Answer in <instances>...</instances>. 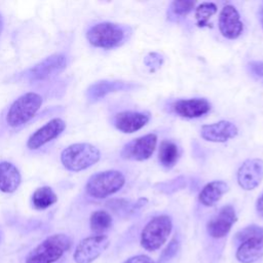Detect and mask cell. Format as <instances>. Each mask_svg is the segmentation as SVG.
I'll return each mask as SVG.
<instances>
[{"mask_svg":"<svg viewBox=\"0 0 263 263\" xmlns=\"http://www.w3.org/2000/svg\"><path fill=\"white\" fill-rule=\"evenodd\" d=\"M71 248V239L64 233L48 236L26 257V263H53Z\"/></svg>","mask_w":263,"mask_h":263,"instance_id":"obj_1","label":"cell"},{"mask_svg":"<svg viewBox=\"0 0 263 263\" xmlns=\"http://www.w3.org/2000/svg\"><path fill=\"white\" fill-rule=\"evenodd\" d=\"M100 150L89 143H76L68 146L61 154L63 165L71 172L86 170L100 160Z\"/></svg>","mask_w":263,"mask_h":263,"instance_id":"obj_2","label":"cell"},{"mask_svg":"<svg viewBox=\"0 0 263 263\" xmlns=\"http://www.w3.org/2000/svg\"><path fill=\"white\" fill-rule=\"evenodd\" d=\"M127 30V27L115 23L103 22L89 28L86 38L92 46L109 49L120 46L125 42Z\"/></svg>","mask_w":263,"mask_h":263,"instance_id":"obj_3","label":"cell"},{"mask_svg":"<svg viewBox=\"0 0 263 263\" xmlns=\"http://www.w3.org/2000/svg\"><path fill=\"white\" fill-rule=\"evenodd\" d=\"M125 184V178L119 171L109 170L92 175L86 185V193L93 198H105L118 192Z\"/></svg>","mask_w":263,"mask_h":263,"instance_id":"obj_4","label":"cell"},{"mask_svg":"<svg viewBox=\"0 0 263 263\" xmlns=\"http://www.w3.org/2000/svg\"><path fill=\"white\" fill-rule=\"evenodd\" d=\"M42 105V98L36 92H27L17 98L10 106L6 122L11 127H18L30 121Z\"/></svg>","mask_w":263,"mask_h":263,"instance_id":"obj_5","label":"cell"},{"mask_svg":"<svg viewBox=\"0 0 263 263\" xmlns=\"http://www.w3.org/2000/svg\"><path fill=\"white\" fill-rule=\"evenodd\" d=\"M172 228L171 217L159 215L152 218L141 232V246L150 252L159 249L166 241Z\"/></svg>","mask_w":263,"mask_h":263,"instance_id":"obj_6","label":"cell"},{"mask_svg":"<svg viewBox=\"0 0 263 263\" xmlns=\"http://www.w3.org/2000/svg\"><path fill=\"white\" fill-rule=\"evenodd\" d=\"M67 67V58L62 53H54L29 69L26 78L30 81H43L54 77Z\"/></svg>","mask_w":263,"mask_h":263,"instance_id":"obj_7","label":"cell"},{"mask_svg":"<svg viewBox=\"0 0 263 263\" xmlns=\"http://www.w3.org/2000/svg\"><path fill=\"white\" fill-rule=\"evenodd\" d=\"M110 245V239L106 235H92L83 238L76 247L73 259L76 263H91Z\"/></svg>","mask_w":263,"mask_h":263,"instance_id":"obj_8","label":"cell"},{"mask_svg":"<svg viewBox=\"0 0 263 263\" xmlns=\"http://www.w3.org/2000/svg\"><path fill=\"white\" fill-rule=\"evenodd\" d=\"M157 145V136L155 134H148L126 143L120 156L126 160L143 161L150 158Z\"/></svg>","mask_w":263,"mask_h":263,"instance_id":"obj_9","label":"cell"},{"mask_svg":"<svg viewBox=\"0 0 263 263\" xmlns=\"http://www.w3.org/2000/svg\"><path fill=\"white\" fill-rule=\"evenodd\" d=\"M237 183L245 190H253L263 180V160L250 158L242 162L237 171Z\"/></svg>","mask_w":263,"mask_h":263,"instance_id":"obj_10","label":"cell"},{"mask_svg":"<svg viewBox=\"0 0 263 263\" xmlns=\"http://www.w3.org/2000/svg\"><path fill=\"white\" fill-rule=\"evenodd\" d=\"M66 123L61 118H53L43 126L33 133L28 139L27 146L31 150H36L46 143L58 138L65 129Z\"/></svg>","mask_w":263,"mask_h":263,"instance_id":"obj_11","label":"cell"},{"mask_svg":"<svg viewBox=\"0 0 263 263\" xmlns=\"http://www.w3.org/2000/svg\"><path fill=\"white\" fill-rule=\"evenodd\" d=\"M236 220L237 217L234 208L230 204L224 205L219 213L208 222V233L214 238L224 237L226 234H228Z\"/></svg>","mask_w":263,"mask_h":263,"instance_id":"obj_12","label":"cell"},{"mask_svg":"<svg viewBox=\"0 0 263 263\" xmlns=\"http://www.w3.org/2000/svg\"><path fill=\"white\" fill-rule=\"evenodd\" d=\"M238 129L234 123L228 120H221L211 124H204L200 128L202 139L214 143H224L237 136Z\"/></svg>","mask_w":263,"mask_h":263,"instance_id":"obj_13","label":"cell"},{"mask_svg":"<svg viewBox=\"0 0 263 263\" xmlns=\"http://www.w3.org/2000/svg\"><path fill=\"white\" fill-rule=\"evenodd\" d=\"M219 30L227 39H236L243 31L238 11L233 5H226L219 15Z\"/></svg>","mask_w":263,"mask_h":263,"instance_id":"obj_14","label":"cell"},{"mask_svg":"<svg viewBox=\"0 0 263 263\" xmlns=\"http://www.w3.org/2000/svg\"><path fill=\"white\" fill-rule=\"evenodd\" d=\"M149 120L150 114L148 112L123 111L114 116L113 123L118 130L124 134H133L144 127Z\"/></svg>","mask_w":263,"mask_h":263,"instance_id":"obj_15","label":"cell"},{"mask_svg":"<svg viewBox=\"0 0 263 263\" xmlns=\"http://www.w3.org/2000/svg\"><path fill=\"white\" fill-rule=\"evenodd\" d=\"M173 111L185 118H198L206 114L211 110V104L202 98L181 99L173 103Z\"/></svg>","mask_w":263,"mask_h":263,"instance_id":"obj_16","label":"cell"},{"mask_svg":"<svg viewBox=\"0 0 263 263\" xmlns=\"http://www.w3.org/2000/svg\"><path fill=\"white\" fill-rule=\"evenodd\" d=\"M137 87H139V85L134 82L121 80H101L91 84L87 88L86 97L90 102H96L111 92L132 90Z\"/></svg>","mask_w":263,"mask_h":263,"instance_id":"obj_17","label":"cell"},{"mask_svg":"<svg viewBox=\"0 0 263 263\" xmlns=\"http://www.w3.org/2000/svg\"><path fill=\"white\" fill-rule=\"evenodd\" d=\"M263 256V239L250 238L239 243L236 259L240 263H254Z\"/></svg>","mask_w":263,"mask_h":263,"instance_id":"obj_18","label":"cell"},{"mask_svg":"<svg viewBox=\"0 0 263 263\" xmlns=\"http://www.w3.org/2000/svg\"><path fill=\"white\" fill-rule=\"evenodd\" d=\"M21 174L15 165L8 161L0 162V190L5 193L14 192L21 184Z\"/></svg>","mask_w":263,"mask_h":263,"instance_id":"obj_19","label":"cell"},{"mask_svg":"<svg viewBox=\"0 0 263 263\" xmlns=\"http://www.w3.org/2000/svg\"><path fill=\"white\" fill-rule=\"evenodd\" d=\"M229 186L224 181H213L202 187L198 194V200L205 206H212L228 191Z\"/></svg>","mask_w":263,"mask_h":263,"instance_id":"obj_20","label":"cell"},{"mask_svg":"<svg viewBox=\"0 0 263 263\" xmlns=\"http://www.w3.org/2000/svg\"><path fill=\"white\" fill-rule=\"evenodd\" d=\"M179 158V147L178 145L171 141L164 140L160 143L158 151V159L164 167H173Z\"/></svg>","mask_w":263,"mask_h":263,"instance_id":"obj_21","label":"cell"},{"mask_svg":"<svg viewBox=\"0 0 263 263\" xmlns=\"http://www.w3.org/2000/svg\"><path fill=\"white\" fill-rule=\"evenodd\" d=\"M57 200H58L57 194L48 186H44L36 189L32 196V203L34 208L37 210H45L50 205H52Z\"/></svg>","mask_w":263,"mask_h":263,"instance_id":"obj_22","label":"cell"},{"mask_svg":"<svg viewBox=\"0 0 263 263\" xmlns=\"http://www.w3.org/2000/svg\"><path fill=\"white\" fill-rule=\"evenodd\" d=\"M112 225V217L106 211L100 210L96 211L90 215L89 218V226L92 232L97 233V235H101V233L108 230Z\"/></svg>","mask_w":263,"mask_h":263,"instance_id":"obj_23","label":"cell"},{"mask_svg":"<svg viewBox=\"0 0 263 263\" xmlns=\"http://www.w3.org/2000/svg\"><path fill=\"white\" fill-rule=\"evenodd\" d=\"M217 12V6L212 2H203L195 8V18L197 26L203 28L209 26L210 18Z\"/></svg>","mask_w":263,"mask_h":263,"instance_id":"obj_24","label":"cell"},{"mask_svg":"<svg viewBox=\"0 0 263 263\" xmlns=\"http://www.w3.org/2000/svg\"><path fill=\"white\" fill-rule=\"evenodd\" d=\"M186 184H187L186 178L181 176V177L175 178L174 180H171V181H167V182L157 183V184H155V188L159 192L170 194V193H174L178 190H181V189L185 188Z\"/></svg>","mask_w":263,"mask_h":263,"instance_id":"obj_25","label":"cell"},{"mask_svg":"<svg viewBox=\"0 0 263 263\" xmlns=\"http://www.w3.org/2000/svg\"><path fill=\"white\" fill-rule=\"evenodd\" d=\"M195 7V2L191 0H175L171 3L170 10L176 16H185Z\"/></svg>","mask_w":263,"mask_h":263,"instance_id":"obj_26","label":"cell"},{"mask_svg":"<svg viewBox=\"0 0 263 263\" xmlns=\"http://www.w3.org/2000/svg\"><path fill=\"white\" fill-rule=\"evenodd\" d=\"M250 238L263 239V228L259 227L257 225H250V226H247L243 229L239 230L235 235V239L238 242H242Z\"/></svg>","mask_w":263,"mask_h":263,"instance_id":"obj_27","label":"cell"},{"mask_svg":"<svg viewBox=\"0 0 263 263\" xmlns=\"http://www.w3.org/2000/svg\"><path fill=\"white\" fill-rule=\"evenodd\" d=\"M107 206L112 210L113 212L119 214V213H130V208L132 203L123 198H116V199H111L107 203Z\"/></svg>","mask_w":263,"mask_h":263,"instance_id":"obj_28","label":"cell"},{"mask_svg":"<svg viewBox=\"0 0 263 263\" xmlns=\"http://www.w3.org/2000/svg\"><path fill=\"white\" fill-rule=\"evenodd\" d=\"M180 247L179 243V239L177 237H174L170 243L166 246V248L162 251L160 257H159V263H164L166 261H168L170 259H172L178 252Z\"/></svg>","mask_w":263,"mask_h":263,"instance_id":"obj_29","label":"cell"},{"mask_svg":"<svg viewBox=\"0 0 263 263\" xmlns=\"http://www.w3.org/2000/svg\"><path fill=\"white\" fill-rule=\"evenodd\" d=\"M163 63V58L158 52H149L144 58V64L150 69V71H155L161 67Z\"/></svg>","mask_w":263,"mask_h":263,"instance_id":"obj_30","label":"cell"},{"mask_svg":"<svg viewBox=\"0 0 263 263\" xmlns=\"http://www.w3.org/2000/svg\"><path fill=\"white\" fill-rule=\"evenodd\" d=\"M248 69L252 76H254L257 79H263V62H250L248 64Z\"/></svg>","mask_w":263,"mask_h":263,"instance_id":"obj_31","label":"cell"},{"mask_svg":"<svg viewBox=\"0 0 263 263\" xmlns=\"http://www.w3.org/2000/svg\"><path fill=\"white\" fill-rule=\"evenodd\" d=\"M123 263H155V262L146 255H137L128 258Z\"/></svg>","mask_w":263,"mask_h":263,"instance_id":"obj_32","label":"cell"},{"mask_svg":"<svg viewBox=\"0 0 263 263\" xmlns=\"http://www.w3.org/2000/svg\"><path fill=\"white\" fill-rule=\"evenodd\" d=\"M256 211H257V214L259 215V217H261L263 219V193L258 197V199L256 201Z\"/></svg>","mask_w":263,"mask_h":263,"instance_id":"obj_33","label":"cell"},{"mask_svg":"<svg viewBox=\"0 0 263 263\" xmlns=\"http://www.w3.org/2000/svg\"><path fill=\"white\" fill-rule=\"evenodd\" d=\"M259 13H260V22H261L262 27H263V3H262V5H261V7H260Z\"/></svg>","mask_w":263,"mask_h":263,"instance_id":"obj_34","label":"cell"},{"mask_svg":"<svg viewBox=\"0 0 263 263\" xmlns=\"http://www.w3.org/2000/svg\"><path fill=\"white\" fill-rule=\"evenodd\" d=\"M2 29H3V18H2V15L0 14V34L2 32Z\"/></svg>","mask_w":263,"mask_h":263,"instance_id":"obj_35","label":"cell"}]
</instances>
